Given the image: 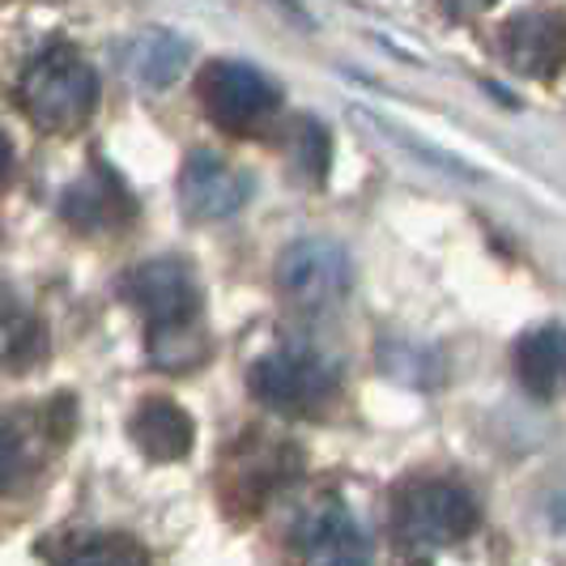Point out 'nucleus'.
<instances>
[{
	"label": "nucleus",
	"mask_w": 566,
	"mask_h": 566,
	"mask_svg": "<svg viewBox=\"0 0 566 566\" xmlns=\"http://www.w3.org/2000/svg\"><path fill=\"white\" fill-rule=\"evenodd\" d=\"M179 200H184L188 218L222 222V218H234L252 200V175L234 170L209 149H192L184 170H179Z\"/></svg>",
	"instance_id": "obj_9"
},
{
	"label": "nucleus",
	"mask_w": 566,
	"mask_h": 566,
	"mask_svg": "<svg viewBox=\"0 0 566 566\" xmlns=\"http://www.w3.org/2000/svg\"><path fill=\"white\" fill-rule=\"evenodd\" d=\"M188 56H192V48L179 34H170V30H145V34H137L124 48V73L137 85H145V90H163V85H170L184 73Z\"/></svg>",
	"instance_id": "obj_13"
},
{
	"label": "nucleus",
	"mask_w": 566,
	"mask_h": 566,
	"mask_svg": "<svg viewBox=\"0 0 566 566\" xmlns=\"http://www.w3.org/2000/svg\"><path fill=\"white\" fill-rule=\"evenodd\" d=\"M56 566H154V563H149V554L133 537L103 533V537L77 541Z\"/></svg>",
	"instance_id": "obj_16"
},
{
	"label": "nucleus",
	"mask_w": 566,
	"mask_h": 566,
	"mask_svg": "<svg viewBox=\"0 0 566 566\" xmlns=\"http://www.w3.org/2000/svg\"><path fill=\"white\" fill-rule=\"evenodd\" d=\"M119 294L145 315L149 324V358L167 370L197 367L205 358V333H200V285L192 269L175 255L145 260L128 269Z\"/></svg>",
	"instance_id": "obj_1"
},
{
	"label": "nucleus",
	"mask_w": 566,
	"mask_h": 566,
	"mask_svg": "<svg viewBox=\"0 0 566 566\" xmlns=\"http://www.w3.org/2000/svg\"><path fill=\"white\" fill-rule=\"evenodd\" d=\"M294 549L303 566H370L367 533L337 499H319L312 511H303L294 528Z\"/></svg>",
	"instance_id": "obj_7"
},
{
	"label": "nucleus",
	"mask_w": 566,
	"mask_h": 566,
	"mask_svg": "<svg viewBox=\"0 0 566 566\" xmlns=\"http://www.w3.org/2000/svg\"><path fill=\"white\" fill-rule=\"evenodd\" d=\"M34 473V448L13 418H0V494L18 490Z\"/></svg>",
	"instance_id": "obj_17"
},
{
	"label": "nucleus",
	"mask_w": 566,
	"mask_h": 566,
	"mask_svg": "<svg viewBox=\"0 0 566 566\" xmlns=\"http://www.w3.org/2000/svg\"><path fill=\"white\" fill-rule=\"evenodd\" d=\"M34 349H39V319L13 290L0 285V367L27 363Z\"/></svg>",
	"instance_id": "obj_15"
},
{
	"label": "nucleus",
	"mask_w": 566,
	"mask_h": 566,
	"mask_svg": "<svg viewBox=\"0 0 566 566\" xmlns=\"http://www.w3.org/2000/svg\"><path fill=\"white\" fill-rule=\"evenodd\" d=\"M197 90L200 103H205V115L222 133H234V137L260 128L282 103V90L273 85V77H264L255 64H243V60H213L200 73Z\"/></svg>",
	"instance_id": "obj_5"
},
{
	"label": "nucleus",
	"mask_w": 566,
	"mask_h": 566,
	"mask_svg": "<svg viewBox=\"0 0 566 566\" xmlns=\"http://www.w3.org/2000/svg\"><path fill=\"white\" fill-rule=\"evenodd\" d=\"M354 285V260L333 239H298L277 260V290L303 312H324Z\"/></svg>",
	"instance_id": "obj_6"
},
{
	"label": "nucleus",
	"mask_w": 566,
	"mask_h": 566,
	"mask_svg": "<svg viewBox=\"0 0 566 566\" xmlns=\"http://www.w3.org/2000/svg\"><path fill=\"white\" fill-rule=\"evenodd\" d=\"M515 375L541 400L566 392V324H545L524 333L515 345Z\"/></svg>",
	"instance_id": "obj_11"
},
{
	"label": "nucleus",
	"mask_w": 566,
	"mask_h": 566,
	"mask_svg": "<svg viewBox=\"0 0 566 566\" xmlns=\"http://www.w3.org/2000/svg\"><path fill=\"white\" fill-rule=\"evenodd\" d=\"M60 209L73 230L103 234V230H119L124 222H133L137 200L112 167H94L77 184H69V192L60 197Z\"/></svg>",
	"instance_id": "obj_10"
},
{
	"label": "nucleus",
	"mask_w": 566,
	"mask_h": 566,
	"mask_svg": "<svg viewBox=\"0 0 566 566\" xmlns=\"http://www.w3.org/2000/svg\"><path fill=\"white\" fill-rule=\"evenodd\" d=\"M128 434L149 460L170 464V460H184L192 452L197 426L175 400H145L142 409L133 413V422H128Z\"/></svg>",
	"instance_id": "obj_12"
},
{
	"label": "nucleus",
	"mask_w": 566,
	"mask_h": 566,
	"mask_svg": "<svg viewBox=\"0 0 566 566\" xmlns=\"http://www.w3.org/2000/svg\"><path fill=\"white\" fill-rule=\"evenodd\" d=\"M9 170H13V145H9V137L0 133V188H4V179H9Z\"/></svg>",
	"instance_id": "obj_18"
},
{
	"label": "nucleus",
	"mask_w": 566,
	"mask_h": 566,
	"mask_svg": "<svg viewBox=\"0 0 566 566\" xmlns=\"http://www.w3.org/2000/svg\"><path fill=\"white\" fill-rule=\"evenodd\" d=\"M503 60L520 77H554L566 69L563 9H520L503 22Z\"/></svg>",
	"instance_id": "obj_8"
},
{
	"label": "nucleus",
	"mask_w": 566,
	"mask_h": 566,
	"mask_svg": "<svg viewBox=\"0 0 566 566\" xmlns=\"http://www.w3.org/2000/svg\"><path fill=\"white\" fill-rule=\"evenodd\" d=\"M98 73L73 43H48L22 69L18 98L43 133H73L98 107Z\"/></svg>",
	"instance_id": "obj_2"
},
{
	"label": "nucleus",
	"mask_w": 566,
	"mask_h": 566,
	"mask_svg": "<svg viewBox=\"0 0 566 566\" xmlns=\"http://www.w3.org/2000/svg\"><path fill=\"white\" fill-rule=\"evenodd\" d=\"M478 520H482L478 499L464 485L439 478H413L392 499V533L413 554H434L464 541L478 528Z\"/></svg>",
	"instance_id": "obj_3"
},
{
	"label": "nucleus",
	"mask_w": 566,
	"mask_h": 566,
	"mask_svg": "<svg viewBox=\"0 0 566 566\" xmlns=\"http://www.w3.org/2000/svg\"><path fill=\"white\" fill-rule=\"evenodd\" d=\"M285 154H290V167L303 184H324L328 175V163H333V142H328V128L312 119V115H298L290 124V142H285Z\"/></svg>",
	"instance_id": "obj_14"
},
{
	"label": "nucleus",
	"mask_w": 566,
	"mask_h": 566,
	"mask_svg": "<svg viewBox=\"0 0 566 566\" xmlns=\"http://www.w3.org/2000/svg\"><path fill=\"white\" fill-rule=\"evenodd\" d=\"M248 384L252 397L277 413H315L337 392V370L307 345H282L255 363Z\"/></svg>",
	"instance_id": "obj_4"
}]
</instances>
